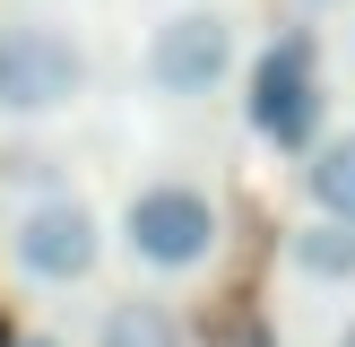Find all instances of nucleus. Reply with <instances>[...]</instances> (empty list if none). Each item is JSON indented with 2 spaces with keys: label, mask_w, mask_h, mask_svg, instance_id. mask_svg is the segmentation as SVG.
Segmentation results:
<instances>
[{
  "label": "nucleus",
  "mask_w": 355,
  "mask_h": 347,
  "mask_svg": "<svg viewBox=\"0 0 355 347\" xmlns=\"http://www.w3.org/2000/svg\"><path fill=\"white\" fill-rule=\"evenodd\" d=\"M9 260L35 287H87L104 260V217L78 200V191H35L9 217Z\"/></svg>",
  "instance_id": "nucleus-5"
},
{
  "label": "nucleus",
  "mask_w": 355,
  "mask_h": 347,
  "mask_svg": "<svg viewBox=\"0 0 355 347\" xmlns=\"http://www.w3.org/2000/svg\"><path fill=\"white\" fill-rule=\"evenodd\" d=\"M96 347H182V321L165 304H148V295H121V304H104Z\"/></svg>",
  "instance_id": "nucleus-8"
},
{
  "label": "nucleus",
  "mask_w": 355,
  "mask_h": 347,
  "mask_svg": "<svg viewBox=\"0 0 355 347\" xmlns=\"http://www.w3.org/2000/svg\"><path fill=\"white\" fill-rule=\"evenodd\" d=\"M295 174H304V200L321 208V217L355 226V130H329L312 156H295Z\"/></svg>",
  "instance_id": "nucleus-7"
},
{
  "label": "nucleus",
  "mask_w": 355,
  "mask_h": 347,
  "mask_svg": "<svg viewBox=\"0 0 355 347\" xmlns=\"http://www.w3.org/2000/svg\"><path fill=\"white\" fill-rule=\"evenodd\" d=\"M243 44H234V17L225 9H165L148 26V52H139V78L148 96L165 104H208L225 78H234Z\"/></svg>",
  "instance_id": "nucleus-4"
},
{
  "label": "nucleus",
  "mask_w": 355,
  "mask_h": 347,
  "mask_svg": "<svg viewBox=\"0 0 355 347\" xmlns=\"http://www.w3.org/2000/svg\"><path fill=\"white\" fill-rule=\"evenodd\" d=\"M217 243H225V217L208 200V183H191V174H156L121 200V252L156 278H200L217 260Z\"/></svg>",
  "instance_id": "nucleus-2"
},
{
  "label": "nucleus",
  "mask_w": 355,
  "mask_h": 347,
  "mask_svg": "<svg viewBox=\"0 0 355 347\" xmlns=\"http://www.w3.org/2000/svg\"><path fill=\"white\" fill-rule=\"evenodd\" d=\"M286 260H295V278H312V287H355V226L312 208V217L286 235Z\"/></svg>",
  "instance_id": "nucleus-6"
},
{
  "label": "nucleus",
  "mask_w": 355,
  "mask_h": 347,
  "mask_svg": "<svg viewBox=\"0 0 355 347\" xmlns=\"http://www.w3.org/2000/svg\"><path fill=\"white\" fill-rule=\"evenodd\" d=\"M0 191H69L61 183V156H44V148H0Z\"/></svg>",
  "instance_id": "nucleus-9"
},
{
  "label": "nucleus",
  "mask_w": 355,
  "mask_h": 347,
  "mask_svg": "<svg viewBox=\"0 0 355 347\" xmlns=\"http://www.w3.org/2000/svg\"><path fill=\"white\" fill-rule=\"evenodd\" d=\"M312 9H329V0H312Z\"/></svg>",
  "instance_id": "nucleus-12"
},
{
  "label": "nucleus",
  "mask_w": 355,
  "mask_h": 347,
  "mask_svg": "<svg viewBox=\"0 0 355 347\" xmlns=\"http://www.w3.org/2000/svg\"><path fill=\"white\" fill-rule=\"evenodd\" d=\"M87 35L69 17H0V113L52 121L87 96Z\"/></svg>",
  "instance_id": "nucleus-3"
},
{
  "label": "nucleus",
  "mask_w": 355,
  "mask_h": 347,
  "mask_svg": "<svg viewBox=\"0 0 355 347\" xmlns=\"http://www.w3.org/2000/svg\"><path fill=\"white\" fill-rule=\"evenodd\" d=\"M0 347H61V339H44V330H35V339H0Z\"/></svg>",
  "instance_id": "nucleus-10"
},
{
  "label": "nucleus",
  "mask_w": 355,
  "mask_h": 347,
  "mask_svg": "<svg viewBox=\"0 0 355 347\" xmlns=\"http://www.w3.org/2000/svg\"><path fill=\"white\" fill-rule=\"evenodd\" d=\"M329 347H355V321H347V330H338V339H329Z\"/></svg>",
  "instance_id": "nucleus-11"
},
{
  "label": "nucleus",
  "mask_w": 355,
  "mask_h": 347,
  "mask_svg": "<svg viewBox=\"0 0 355 347\" xmlns=\"http://www.w3.org/2000/svg\"><path fill=\"white\" fill-rule=\"evenodd\" d=\"M243 121L269 139L277 156H312L321 148V121H329V87H321V35L312 26H286L252 52L243 69Z\"/></svg>",
  "instance_id": "nucleus-1"
}]
</instances>
